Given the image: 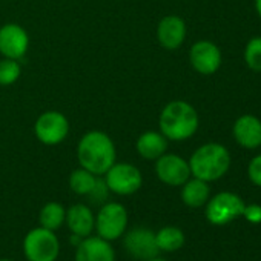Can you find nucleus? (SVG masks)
Returning a JSON list of instances; mask_svg holds the SVG:
<instances>
[{"instance_id": "nucleus-1", "label": "nucleus", "mask_w": 261, "mask_h": 261, "mask_svg": "<svg viewBox=\"0 0 261 261\" xmlns=\"http://www.w3.org/2000/svg\"><path fill=\"white\" fill-rule=\"evenodd\" d=\"M115 145L103 130H88L80 137L77 145V160L86 171L101 177L115 163Z\"/></svg>"}, {"instance_id": "nucleus-2", "label": "nucleus", "mask_w": 261, "mask_h": 261, "mask_svg": "<svg viewBox=\"0 0 261 261\" xmlns=\"http://www.w3.org/2000/svg\"><path fill=\"white\" fill-rule=\"evenodd\" d=\"M160 133L172 142H185L198 129V114L192 105L185 100L169 101L159 117Z\"/></svg>"}, {"instance_id": "nucleus-3", "label": "nucleus", "mask_w": 261, "mask_h": 261, "mask_svg": "<svg viewBox=\"0 0 261 261\" xmlns=\"http://www.w3.org/2000/svg\"><path fill=\"white\" fill-rule=\"evenodd\" d=\"M191 175L203 181H215L221 178L229 166L230 155L229 151L218 143H207L200 146L189 159Z\"/></svg>"}, {"instance_id": "nucleus-4", "label": "nucleus", "mask_w": 261, "mask_h": 261, "mask_svg": "<svg viewBox=\"0 0 261 261\" xmlns=\"http://www.w3.org/2000/svg\"><path fill=\"white\" fill-rule=\"evenodd\" d=\"M23 253L28 261H56L60 253L56 232L42 226L31 229L23 238Z\"/></svg>"}, {"instance_id": "nucleus-5", "label": "nucleus", "mask_w": 261, "mask_h": 261, "mask_svg": "<svg viewBox=\"0 0 261 261\" xmlns=\"http://www.w3.org/2000/svg\"><path fill=\"white\" fill-rule=\"evenodd\" d=\"M127 227V211L121 203H103L95 215L94 229L97 235L106 241H115L123 237Z\"/></svg>"}, {"instance_id": "nucleus-6", "label": "nucleus", "mask_w": 261, "mask_h": 261, "mask_svg": "<svg viewBox=\"0 0 261 261\" xmlns=\"http://www.w3.org/2000/svg\"><path fill=\"white\" fill-rule=\"evenodd\" d=\"M105 183L109 192L115 195H133L140 191L143 185V175L133 163H114L105 172Z\"/></svg>"}, {"instance_id": "nucleus-7", "label": "nucleus", "mask_w": 261, "mask_h": 261, "mask_svg": "<svg viewBox=\"0 0 261 261\" xmlns=\"http://www.w3.org/2000/svg\"><path fill=\"white\" fill-rule=\"evenodd\" d=\"M69 134V121L66 115L60 111H45L42 112L34 123V136L36 139L46 145L56 146L66 140Z\"/></svg>"}, {"instance_id": "nucleus-8", "label": "nucleus", "mask_w": 261, "mask_h": 261, "mask_svg": "<svg viewBox=\"0 0 261 261\" xmlns=\"http://www.w3.org/2000/svg\"><path fill=\"white\" fill-rule=\"evenodd\" d=\"M244 201L232 192H220L206 203V218L211 224L224 226L243 215Z\"/></svg>"}, {"instance_id": "nucleus-9", "label": "nucleus", "mask_w": 261, "mask_h": 261, "mask_svg": "<svg viewBox=\"0 0 261 261\" xmlns=\"http://www.w3.org/2000/svg\"><path fill=\"white\" fill-rule=\"evenodd\" d=\"M123 246L126 252L139 261H148L159 256V246L155 241V232L148 227H134L123 233Z\"/></svg>"}, {"instance_id": "nucleus-10", "label": "nucleus", "mask_w": 261, "mask_h": 261, "mask_svg": "<svg viewBox=\"0 0 261 261\" xmlns=\"http://www.w3.org/2000/svg\"><path fill=\"white\" fill-rule=\"evenodd\" d=\"M157 178L168 186H183L191 178L189 163L177 154H163L155 160Z\"/></svg>"}, {"instance_id": "nucleus-11", "label": "nucleus", "mask_w": 261, "mask_h": 261, "mask_svg": "<svg viewBox=\"0 0 261 261\" xmlns=\"http://www.w3.org/2000/svg\"><path fill=\"white\" fill-rule=\"evenodd\" d=\"M30 48V36L19 23H5L0 27V56L19 60Z\"/></svg>"}, {"instance_id": "nucleus-12", "label": "nucleus", "mask_w": 261, "mask_h": 261, "mask_svg": "<svg viewBox=\"0 0 261 261\" xmlns=\"http://www.w3.org/2000/svg\"><path fill=\"white\" fill-rule=\"evenodd\" d=\"M189 60L197 72L211 75L217 72L221 65V53L215 43L209 40H200L192 45L189 51Z\"/></svg>"}, {"instance_id": "nucleus-13", "label": "nucleus", "mask_w": 261, "mask_h": 261, "mask_svg": "<svg viewBox=\"0 0 261 261\" xmlns=\"http://www.w3.org/2000/svg\"><path fill=\"white\" fill-rule=\"evenodd\" d=\"M185 39H186V23L181 17L169 14L159 22L157 40L165 49L174 51L180 48Z\"/></svg>"}, {"instance_id": "nucleus-14", "label": "nucleus", "mask_w": 261, "mask_h": 261, "mask_svg": "<svg viewBox=\"0 0 261 261\" xmlns=\"http://www.w3.org/2000/svg\"><path fill=\"white\" fill-rule=\"evenodd\" d=\"M75 247L74 261H115L112 244L98 235L85 237Z\"/></svg>"}, {"instance_id": "nucleus-15", "label": "nucleus", "mask_w": 261, "mask_h": 261, "mask_svg": "<svg viewBox=\"0 0 261 261\" xmlns=\"http://www.w3.org/2000/svg\"><path fill=\"white\" fill-rule=\"evenodd\" d=\"M65 223L72 235L85 238V237H89L94 230L95 215L92 214L91 207H88L83 203H77V204H72L69 209H66Z\"/></svg>"}, {"instance_id": "nucleus-16", "label": "nucleus", "mask_w": 261, "mask_h": 261, "mask_svg": "<svg viewBox=\"0 0 261 261\" xmlns=\"http://www.w3.org/2000/svg\"><path fill=\"white\" fill-rule=\"evenodd\" d=\"M233 137L246 149L258 148L261 145V121L253 115H241L233 124Z\"/></svg>"}, {"instance_id": "nucleus-17", "label": "nucleus", "mask_w": 261, "mask_h": 261, "mask_svg": "<svg viewBox=\"0 0 261 261\" xmlns=\"http://www.w3.org/2000/svg\"><path fill=\"white\" fill-rule=\"evenodd\" d=\"M136 149L139 155L145 160H157L168 149V139L159 130H146L140 134L136 142Z\"/></svg>"}, {"instance_id": "nucleus-18", "label": "nucleus", "mask_w": 261, "mask_h": 261, "mask_svg": "<svg viewBox=\"0 0 261 261\" xmlns=\"http://www.w3.org/2000/svg\"><path fill=\"white\" fill-rule=\"evenodd\" d=\"M209 186L207 181L200 178H189L181 188V200L189 207H201L209 200Z\"/></svg>"}, {"instance_id": "nucleus-19", "label": "nucleus", "mask_w": 261, "mask_h": 261, "mask_svg": "<svg viewBox=\"0 0 261 261\" xmlns=\"http://www.w3.org/2000/svg\"><path fill=\"white\" fill-rule=\"evenodd\" d=\"M65 218H66V209L59 201L46 203L40 209V214H39L40 226L45 229L54 230V232L59 230L65 224Z\"/></svg>"}, {"instance_id": "nucleus-20", "label": "nucleus", "mask_w": 261, "mask_h": 261, "mask_svg": "<svg viewBox=\"0 0 261 261\" xmlns=\"http://www.w3.org/2000/svg\"><path fill=\"white\" fill-rule=\"evenodd\" d=\"M155 241L160 250L163 252H175L185 244V233L177 226H165L159 232H155Z\"/></svg>"}, {"instance_id": "nucleus-21", "label": "nucleus", "mask_w": 261, "mask_h": 261, "mask_svg": "<svg viewBox=\"0 0 261 261\" xmlns=\"http://www.w3.org/2000/svg\"><path fill=\"white\" fill-rule=\"evenodd\" d=\"M97 183V175L85 168L74 169L69 175V189L77 195H89Z\"/></svg>"}, {"instance_id": "nucleus-22", "label": "nucleus", "mask_w": 261, "mask_h": 261, "mask_svg": "<svg viewBox=\"0 0 261 261\" xmlns=\"http://www.w3.org/2000/svg\"><path fill=\"white\" fill-rule=\"evenodd\" d=\"M22 75V66L19 60L14 59H0V86H11Z\"/></svg>"}, {"instance_id": "nucleus-23", "label": "nucleus", "mask_w": 261, "mask_h": 261, "mask_svg": "<svg viewBox=\"0 0 261 261\" xmlns=\"http://www.w3.org/2000/svg\"><path fill=\"white\" fill-rule=\"evenodd\" d=\"M244 59L250 69L261 72V37H253L249 40L244 51Z\"/></svg>"}, {"instance_id": "nucleus-24", "label": "nucleus", "mask_w": 261, "mask_h": 261, "mask_svg": "<svg viewBox=\"0 0 261 261\" xmlns=\"http://www.w3.org/2000/svg\"><path fill=\"white\" fill-rule=\"evenodd\" d=\"M247 174H249L250 181L261 188V155H256L255 159H252L247 168Z\"/></svg>"}, {"instance_id": "nucleus-25", "label": "nucleus", "mask_w": 261, "mask_h": 261, "mask_svg": "<svg viewBox=\"0 0 261 261\" xmlns=\"http://www.w3.org/2000/svg\"><path fill=\"white\" fill-rule=\"evenodd\" d=\"M108 194H109V189H108V186H106L105 180L97 178V183H95V186H94L92 192H91L88 197H91V198H92V201H95V203H103V201L106 200Z\"/></svg>"}, {"instance_id": "nucleus-26", "label": "nucleus", "mask_w": 261, "mask_h": 261, "mask_svg": "<svg viewBox=\"0 0 261 261\" xmlns=\"http://www.w3.org/2000/svg\"><path fill=\"white\" fill-rule=\"evenodd\" d=\"M243 217H244L249 223H253V224L261 223V206H258V204L244 206Z\"/></svg>"}, {"instance_id": "nucleus-27", "label": "nucleus", "mask_w": 261, "mask_h": 261, "mask_svg": "<svg viewBox=\"0 0 261 261\" xmlns=\"http://www.w3.org/2000/svg\"><path fill=\"white\" fill-rule=\"evenodd\" d=\"M255 7H256V13L261 17V0H255Z\"/></svg>"}, {"instance_id": "nucleus-28", "label": "nucleus", "mask_w": 261, "mask_h": 261, "mask_svg": "<svg viewBox=\"0 0 261 261\" xmlns=\"http://www.w3.org/2000/svg\"><path fill=\"white\" fill-rule=\"evenodd\" d=\"M148 261H166V259H163V258H159V256H155V258H151V259H148Z\"/></svg>"}, {"instance_id": "nucleus-29", "label": "nucleus", "mask_w": 261, "mask_h": 261, "mask_svg": "<svg viewBox=\"0 0 261 261\" xmlns=\"http://www.w3.org/2000/svg\"><path fill=\"white\" fill-rule=\"evenodd\" d=\"M0 261H13V259H8V258H2V259H0Z\"/></svg>"}]
</instances>
